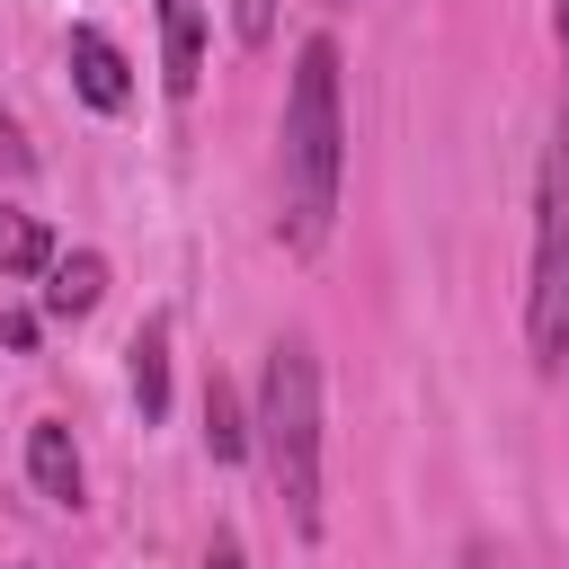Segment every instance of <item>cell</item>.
<instances>
[{
	"label": "cell",
	"mask_w": 569,
	"mask_h": 569,
	"mask_svg": "<svg viewBox=\"0 0 569 569\" xmlns=\"http://www.w3.org/2000/svg\"><path fill=\"white\" fill-rule=\"evenodd\" d=\"M338 187H347V98H338V44L302 36L293 80H284V124H276V231L284 249H329L338 231Z\"/></svg>",
	"instance_id": "cell-1"
},
{
	"label": "cell",
	"mask_w": 569,
	"mask_h": 569,
	"mask_svg": "<svg viewBox=\"0 0 569 569\" xmlns=\"http://www.w3.org/2000/svg\"><path fill=\"white\" fill-rule=\"evenodd\" d=\"M249 427H258V462L284 498V525L302 542H320V356H311V338L267 347Z\"/></svg>",
	"instance_id": "cell-2"
},
{
	"label": "cell",
	"mask_w": 569,
	"mask_h": 569,
	"mask_svg": "<svg viewBox=\"0 0 569 569\" xmlns=\"http://www.w3.org/2000/svg\"><path fill=\"white\" fill-rule=\"evenodd\" d=\"M525 356L533 373H569V151H542L533 178V276H525Z\"/></svg>",
	"instance_id": "cell-3"
},
{
	"label": "cell",
	"mask_w": 569,
	"mask_h": 569,
	"mask_svg": "<svg viewBox=\"0 0 569 569\" xmlns=\"http://www.w3.org/2000/svg\"><path fill=\"white\" fill-rule=\"evenodd\" d=\"M62 62H71L80 107H98V116H124V107H133V62H124V44H116L107 27H71V36H62Z\"/></svg>",
	"instance_id": "cell-4"
},
{
	"label": "cell",
	"mask_w": 569,
	"mask_h": 569,
	"mask_svg": "<svg viewBox=\"0 0 569 569\" xmlns=\"http://www.w3.org/2000/svg\"><path fill=\"white\" fill-rule=\"evenodd\" d=\"M27 480H36L44 507H80L89 498V471H80V445H71L62 418H36L27 427Z\"/></svg>",
	"instance_id": "cell-5"
},
{
	"label": "cell",
	"mask_w": 569,
	"mask_h": 569,
	"mask_svg": "<svg viewBox=\"0 0 569 569\" xmlns=\"http://www.w3.org/2000/svg\"><path fill=\"white\" fill-rule=\"evenodd\" d=\"M160 89L178 107L204 89V9L196 0H160Z\"/></svg>",
	"instance_id": "cell-6"
},
{
	"label": "cell",
	"mask_w": 569,
	"mask_h": 569,
	"mask_svg": "<svg viewBox=\"0 0 569 569\" xmlns=\"http://www.w3.org/2000/svg\"><path fill=\"white\" fill-rule=\"evenodd\" d=\"M36 302H44V320H89V311L107 302V258H98V249H53Z\"/></svg>",
	"instance_id": "cell-7"
},
{
	"label": "cell",
	"mask_w": 569,
	"mask_h": 569,
	"mask_svg": "<svg viewBox=\"0 0 569 569\" xmlns=\"http://www.w3.org/2000/svg\"><path fill=\"white\" fill-rule=\"evenodd\" d=\"M204 453L213 462H240V453H258V427H249V409H240V391L213 373L204 382Z\"/></svg>",
	"instance_id": "cell-8"
},
{
	"label": "cell",
	"mask_w": 569,
	"mask_h": 569,
	"mask_svg": "<svg viewBox=\"0 0 569 569\" xmlns=\"http://www.w3.org/2000/svg\"><path fill=\"white\" fill-rule=\"evenodd\" d=\"M44 267H53V231H44L27 204L0 196V276L18 284V276H44Z\"/></svg>",
	"instance_id": "cell-9"
},
{
	"label": "cell",
	"mask_w": 569,
	"mask_h": 569,
	"mask_svg": "<svg viewBox=\"0 0 569 569\" xmlns=\"http://www.w3.org/2000/svg\"><path fill=\"white\" fill-rule=\"evenodd\" d=\"M133 400H142V418L169 409V320H142L133 329Z\"/></svg>",
	"instance_id": "cell-10"
},
{
	"label": "cell",
	"mask_w": 569,
	"mask_h": 569,
	"mask_svg": "<svg viewBox=\"0 0 569 569\" xmlns=\"http://www.w3.org/2000/svg\"><path fill=\"white\" fill-rule=\"evenodd\" d=\"M231 36H240L249 53H267V44H276V0H231Z\"/></svg>",
	"instance_id": "cell-11"
},
{
	"label": "cell",
	"mask_w": 569,
	"mask_h": 569,
	"mask_svg": "<svg viewBox=\"0 0 569 569\" xmlns=\"http://www.w3.org/2000/svg\"><path fill=\"white\" fill-rule=\"evenodd\" d=\"M551 36H560V151H569V0H551Z\"/></svg>",
	"instance_id": "cell-12"
},
{
	"label": "cell",
	"mask_w": 569,
	"mask_h": 569,
	"mask_svg": "<svg viewBox=\"0 0 569 569\" xmlns=\"http://www.w3.org/2000/svg\"><path fill=\"white\" fill-rule=\"evenodd\" d=\"M0 347H18V356H27V347H36V320H27V311H0Z\"/></svg>",
	"instance_id": "cell-13"
},
{
	"label": "cell",
	"mask_w": 569,
	"mask_h": 569,
	"mask_svg": "<svg viewBox=\"0 0 569 569\" xmlns=\"http://www.w3.org/2000/svg\"><path fill=\"white\" fill-rule=\"evenodd\" d=\"M204 569H249V551H240L231 533H213V542H204Z\"/></svg>",
	"instance_id": "cell-14"
}]
</instances>
